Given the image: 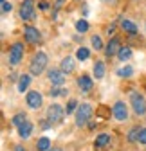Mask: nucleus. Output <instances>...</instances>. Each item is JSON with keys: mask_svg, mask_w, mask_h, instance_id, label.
Segmentation results:
<instances>
[{"mask_svg": "<svg viewBox=\"0 0 146 151\" xmlns=\"http://www.w3.org/2000/svg\"><path fill=\"white\" fill-rule=\"evenodd\" d=\"M47 65H49V56H47V52H43V50L34 52V56H33L31 61H29V74L33 76V78H38V76H42L47 70Z\"/></svg>", "mask_w": 146, "mask_h": 151, "instance_id": "1", "label": "nucleus"}, {"mask_svg": "<svg viewBox=\"0 0 146 151\" xmlns=\"http://www.w3.org/2000/svg\"><path fill=\"white\" fill-rule=\"evenodd\" d=\"M24 54H25V47H24V42H14L9 45V52H7V65L16 68L18 65L22 63L24 60Z\"/></svg>", "mask_w": 146, "mask_h": 151, "instance_id": "2", "label": "nucleus"}, {"mask_svg": "<svg viewBox=\"0 0 146 151\" xmlns=\"http://www.w3.org/2000/svg\"><path fill=\"white\" fill-rule=\"evenodd\" d=\"M128 99H130V106L134 110V113L137 117H144L146 115V99L142 93H139L137 90H132L128 93Z\"/></svg>", "mask_w": 146, "mask_h": 151, "instance_id": "3", "label": "nucleus"}, {"mask_svg": "<svg viewBox=\"0 0 146 151\" xmlns=\"http://www.w3.org/2000/svg\"><path fill=\"white\" fill-rule=\"evenodd\" d=\"M92 113H94L92 104H88V103H81V104H80V108L76 110V113H74L76 126H78V128L87 126V122H90V119H92Z\"/></svg>", "mask_w": 146, "mask_h": 151, "instance_id": "4", "label": "nucleus"}, {"mask_svg": "<svg viewBox=\"0 0 146 151\" xmlns=\"http://www.w3.org/2000/svg\"><path fill=\"white\" fill-rule=\"evenodd\" d=\"M67 115V111H65V106L58 104V103H52L49 108H47V113H45V119L51 122V124H61L63 119Z\"/></svg>", "mask_w": 146, "mask_h": 151, "instance_id": "5", "label": "nucleus"}, {"mask_svg": "<svg viewBox=\"0 0 146 151\" xmlns=\"http://www.w3.org/2000/svg\"><path fill=\"white\" fill-rule=\"evenodd\" d=\"M36 2L34 0H22L20 4V9H18V16H20L22 22H29V20H34L36 18Z\"/></svg>", "mask_w": 146, "mask_h": 151, "instance_id": "6", "label": "nucleus"}, {"mask_svg": "<svg viewBox=\"0 0 146 151\" xmlns=\"http://www.w3.org/2000/svg\"><path fill=\"white\" fill-rule=\"evenodd\" d=\"M47 79L52 86H65L67 83V74L58 67H52V68H47Z\"/></svg>", "mask_w": 146, "mask_h": 151, "instance_id": "7", "label": "nucleus"}, {"mask_svg": "<svg viewBox=\"0 0 146 151\" xmlns=\"http://www.w3.org/2000/svg\"><path fill=\"white\" fill-rule=\"evenodd\" d=\"M25 104L29 110H40L43 104V93L40 90H29L25 93Z\"/></svg>", "mask_w": 146, "mask_h": 151, "instance_id": "8", "label": "nucleus"}, {"mask_svg": "<svg viewBox=\"0 0 146 151\" xmlns=\"http://www.w3.org/2000/svg\"><path fill=\"white\" fill-rule=\"evenodd\" d=\"M24 40L29 45H38L42 42V32L34 25H24Z\"/></svg>", "mask_w": 146, "mask_h": 151, "instance_id": "9", "label": "nucleus"}, {"mask_svg": "<svg viewBox=\"0 0 146 151\" xmlns=\"http://www.w3.org/2000/svg\"><path fill=\"white\" fill-rule=\"evenodd\" d=\"M112 117L117 122H124L128 121V106H126L124 101H116L112 106Z\"/></svg>", "mask_w": 146, "mask_h": 151, "instance_id": "10", "label": "nucleus"}, {"mask_svg": "<svg viewBox=\"0 0 146 151\" xmlns=\"http://www.w3.org/2000/svg\"><path fill=\"white\" fill-rule=\"evenodd\" d=\"M121 40L117 36H114V38H110V40H108V43L105 45V56L106 58H117V54H119V50H121Z\"/></svg>", "mask_w": 146, "mask_h": 151, "instance_id": "11", "label": "nucleus"}, {"mask_svg": "<svg viewBox=\"0 0 146 151\" xmlns=\"http://www.w3.org/2000/svg\"><path fill=\"white\" fill-rule=\"evenodd\" d=\"M119 27H121V31L128 32L130 36H135L139 32V25L134 20H130V18H121V20H119Z\"/></svg>", "mask_w": 146, "mask_h": 151, "instance_id": "12", "label": "nucleus"}, {"mask_svg": "<svg viewBox=\"0 0 146 151\" xmlns=\"http://www.w3.org/2000/svg\"><path fill=\"white\" fill-rule=\"evenodd\" d=\"M76 85H78V88L81 92H90V90H92V86H94V79L90 78L88 74H81V76H78Z\"/></svg>", "mask_w": 146, "mask_h": 151, "instance_id": "13", "label": "nucleus"}, {"mask_svg": "<svg viewBox=\"0 0 146 151\" xmlns=\"http://www.w3.org/2000/svg\"><path fill=\"white\" fill-rule=\"evenodd\" d=\"M33 81V76L31 74H20L18 76V83H16V90L18 93H27V88Z\"/></svg>", "mask_w": 146, "mask_h": 151, "instance_id": "14", "label": "nucleus"}, {"mask_svg": "<svg viewBox=\"0 0 146 151\" xmlns=\"http://www.w3.org/2000/svg\"><path fill=\"white\" fill-rule=\"evenodd\" d=\"M33 128H34V126H33V122L27 119L24 124H20V126L16 128V131H18V137H20L22 140H27V139L33 135Z\"/></svg>", "mask_w": 146, "mask_h": 151, "instance_id": "15", "label": "nucleus"}, {"mask_svg": "<svg viewBox=\"0 0 146 151\" xmlns=\"http://www.w3.org/2000/svg\"><path fill=\"white\" fill-rule=\"evenodd\" d=\"M60 68L69 76V74H72L74 72V68H76V60L72 58V56H65V58L60 61Z\"/></svg>", "mask_w": 146, "mask_h": 151, "instance_id": "16", "label": "nucleus"}, {"mask_svg": "<svg viewBox=\"0 0 146 151\" xmlns=\"http://www.w3.org/2000/svg\"><path fill=\"white\" fill-rule=\"evenodd\" d=\"M92 74H94V79H103L105 74H106V65L101 60H96L92 65Z\"/></svg>", "mask_w": 146, "mask_h": 151, "instance_id": "17", "label": "nucleus"}, {"mask_svg": "<svg viewBox=\"0 0 146 151\" xmlns=\"http://www.w3.org/2000/svg\"><path fill=\"white\" fill-rule=\"evenodd\" d=\"M74 29L78 34H85L90 31V24L87 22V18H78V20L74 22Z\"/></svg>", "mask_w": 146, "mask_h": 151, "instance_id": "18", "label": "nucleus"}, {"mask_svg": "<svg viewBox=\"0 0 146 151\" xmlns=\"http://www.w3.org/2000/svg\"><path fill=\"white\" fill-rule=\"evenodd\" d=\"M49 96L51 97H67L69 96V88H65V86H51V90H49Z\"/></svg>", "mask_w": 146, "mask_h": 151, "instance_id": "19", "label": "nucleus"}, {"mask_svg": "<svg viewBox=\"0 0 146 151\" xmlns=\"http://www.w3.org/2000/svg\"><path fill=\"white\" fill-rule=\"evenodd\" d=\"M132 54H134L132 47L124 45V47H121V50H119V54H117V60H119L121 63H124V61H128V60L132 58Z\"/></svg>", "mask_w": 146, "mask_h": 151, "instance_id": "20", "label": "nucleus"}, {"mask_svg": "<svg viewBox=\"0 0 146 151\" xmlns=\"http://www.w3.org/2000/svg\"><path fill=\"white\" fill-rule=\"evenodd\" d=\"M74 56H76V60H78V61H87V60L90 58V49L81 45V47H78V49H76Z\"/></svg>", "mask_w": 146, "mask_h": 151, "instance_id": "21", "label": "nucleus"}, {"mask_svg": "<svg viewBox=\"0 0 146 151\" xmlns=\"http://www.w3.org/2000/svg\"><path fill=\"white\" fill-rule=\"evenodd\" d=\"M52 147V142L49 137H40L38 140H36V149L38 151H49Z\"/></svg>", "mask_w": 146, "mask_h": 151, "instance_id": "22", "label": "nucleus"}, {"mask_svg": "<svg viewBox=\"0 0 146 151\" xmlns=\"http://www.w3.org/2000/svg\"><path fill=\"white\" fill-rule=\"evenodd\" d=\"M108 144H110V135H108V133H99L96 137V140H94V146L96 147H105Z\"/></svg>", "mask_w": 146, "mask_h": 151, "instance_id": "23", "label": "nucleus"}, {"mask_svg": "<svg viewBox=\"0 0 146 151\" xmlns=\"http://www.w3.org/2000/svg\"><path fill=\"white\" fill-rule=\"evenodd\" d=\"M134 74H135V70H134L132 65H124V67H121V68L117 70V76H119V78H124V79L132 78Z\"/></svg>", "mask_w": 146, "mask_h": 151, "instance_id": "24", "label": "nucleus"}, {"mask_svg": "<svg viewBox=\"0 0 146 151\" xmlns=\"http://www.w3.org/2000/svg\"><path fill=\"white\" fill-rule=\"evenodd\" d=\"M27 121V115H25V111H18V113H14V115L11 117V124L14 126V128H18L20 124H24Z\"/></svg>", "mask_w": 146, "mask_h": 151, "instance_id": "25", "label": "nucleus"}, {"mask_svg": "<svg viewBox=\"0 0 146 151\" xmlns=\"http://www.w3.org/2000/svg\"><path fill=\"white\" fill-rule=\"evenodd\" d=\"M90 45H92L94 50H105V43H103V40H101L99 34L90 36Z\"/></svg>", "mask_w": 146, "mask_h": 151, "instance_id": "26", "label": "nucleus"}, {"mask_svg": "<svg viewBox=\"0 0 146 151\" xmlns=\"http://www.w3.org/2000/svg\"><path fill=\"white\" fill-rule=\"evenodd\" d=\"M139 133H141V128H139V126L130 128L128 133H126V137H128V142H139Z\"/></svg>", "mask_w": 146, "mask_h": 151, "instance_id": "27", "label": "nucleus"}, {"mask_svg": "<svg viewBox=\"0 0 146 151\" xmlns=\"http://www.w3.org/2000/svg\"><path fill=\"white\" fill-rule=\"evenodd\" d=\"M80 108V103L78 99H69V103L65 104V111H67V115H72V113H76V110Z\"/></svg>", "mask_w": 146, "mask_h": 151, "instance_id": "28", "label": "nucleus"}, {"mask_svg": "<svg viewBox=\"0 0 146 151\" xmlns=\"http://www.w3.org/2000/svg\"><path fill=\"white\" fill-rule=\"evenodd\" d=\"M49 7H52V6L47 2V0H40V2H38V9L40 11H49Z\"/></svg>", "mask_w": 146, "mask_h": 151, "instance_id": "29", "label": "nucleus"}, {"mask_svg": "<svg viewBox=\"0 0 146 151\" xmlns=\"http://www.w3.org/2000/svg\"><path fill=\"white\" fill-rule=\"evenodd\" d=\"M13 11V4L11 2H4L2 4V14H7V13H11Z\"/></svg>", "mask_w": 146, "mask_h": 151, "instance_id": "30", "label": "nucleus"}, {"mask_svg": "<svg viewBox=\"0 0 146 151\" xmlns=\"http://www.w3.org/2000/svg\"><path fill=\"white\" fill-rule=\"evenodd\" d=\"M139 144L146 146V128H141V133H139Z\"/></svg>", "mask_w": 146, "mask_h": 151, "instance_id": "31", "label": "nucleus"}, {"mask_svg": "<svg viewBox=\"0 0 146 151\" xmlns=\"http://www.w3.org/2000/svg\"><path fill=\"white\" fill-rule=\"evenodd\" d=\"M117 25H119V24H110V25L106 27V34H108V36H114V32H116Z\"/></svg>", "mask_w": 146, "mask_h": 151, "instance_id": "32", "label": "nucleus"}, {"mask_svg": "<svg viewBox=\"0 0 146 151\" xmlns=\"http://www.w3.org/2000/svg\"><path fill=\"white\" fill-rule=\"evenodd\" d=\"M65 2H67V0H54V4H52V7L60 11V9L63 7V4H65Z\"/></svg>", "mask_w": 146, "mask_h": 151, "instance_id": "33", "label": "nucleus"}, {"mask_svg": "<svg viewBox=\"0 0 146 151\" xmlns=\"http://www.w3.org/2000/svg\"><path fill=\"white\" fill-rule=\"evenodd\" d=\"M40 122H42V124H40V126H42V128H43V129H49V128H52V124H51V122H49V121H47V119H43V121H40Z\"/></svg>", "mask_w": 146, "mask_h": 151, "instance_id": "34", "label": "nucleus"}, {"mask_svg": "<svg viewBox=\"0 0 146 151\" xmlns=\"http://www.w3.org/2000/svg\"><path fill=\"white\" fill-rule=\"evenodd\" d=\"M14 151H27V149H25L22 144H16V146H14Z\"/></svg>", "mask_w": 146, "mask_h": 151, "instance_id": "35", "label": "nucleus"}, {"mask_svg": "<svg viewBox=\"0 0 146 151\" xmlns=\"http://www.w3.org/2000/svg\"><path fill=\"white\" fill-rule=\"evenodd\" d=\"M101 2H105V4H110V6H114V4H117V0H101Z\"/></svg>", "mask_w": 146, "mask_h": 151, "instance_id": "36", "label": "nucleus"}, {"mask_svg": "<svg viewBox=\"0 0 146 151\" xmlns=\"http://www.w3.org/2000/svg\"><path fill=\"white\" fill-rule=\"evenodd\" d=\"M96 126H98V122H90V124H88V128H90V129H94Z\"/></svg>", "mask_w": 146, "mask_h": 151, "instance_id": "37", "label": "nucleus"}, {"mask_svg": "<svg viewBox=\"0 0 146 151\" xmlns=\"http://www.w3.org/2000/svg\"><path fill=\"white\" fill-rule=\"evenodd\" d=\"M49 151H63V149H61V147H51Z\"/></svg>", "mask_w": 146, "mask_h": 151, "instance_id": "38", "label": "nucleus"}, {"mask_svg": "<svg viewBox=\"0 0 146 151\" xmlns=\"http://www.w3.org/2000/svg\"><path fill=\"white\" fill-rule=\"evenodd\" d=\"M4 2H7V0H0V4H4Z\"/></svg>", "mask_w": 146, "mask_h": 151, "instance_id": "39", "label": "nucleus"}, {"mask_svg": "<svg viewBox=\"0 0 146 151\" xmlns=\"http://www.w3.org/2000/svg\"><path fill=\"white\" fill-rule=\"evenodd\" d=\"M134 2H139V0H134Z\"/></svg>", "mask_w": 146, "mask_h": 151, "instance_id": "40", "label": "nucleus"}, {"mask_svg": "<svg viewBox=\"0 0 146 151\" xmlns=\"http://www.w3.org/2000/svg\"><path fill=\"white\" fill-rule=\"evenodd\" d=\"M144 29H146V24H144Z\"/></svg>", "mask_w": 146, "mask_h": 151, "instance_id": "41", "label": "nucleus"}]
</instances>
